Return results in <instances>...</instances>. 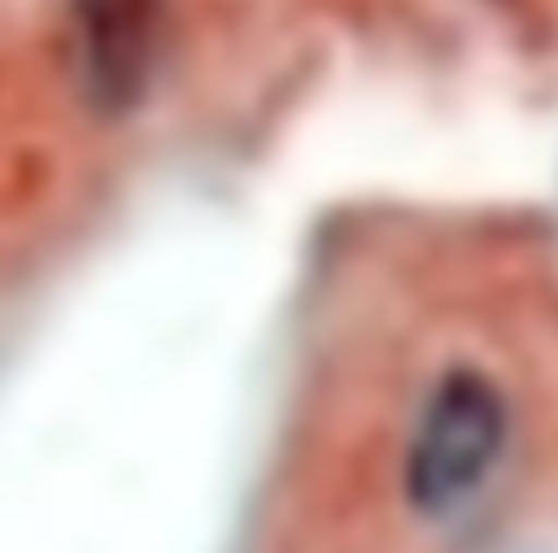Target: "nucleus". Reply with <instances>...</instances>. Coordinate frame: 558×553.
I'll return each instance as SVG.
<instances>
[{
	"mask_svg": "<svg viewBox=\"0 0 558 553\" xmlns=\"http://www.w3.org/2000/svg\"><path fill=\"white\" fill-rule=\"evenodd\" d=\"M66 7L88 105L105 116H126L154 77L159 0H66Z\"/></svg>",
	"mask_w": 558,
	"mask_h": 553,
	"instance_id": "nucleus-2",
	"label": "nucleus"
},
{
	"mask_svg": "<svg viewBox=\"0 0 558 553\" xmlns=\"http://www.w3.org/2000/svg\"><path fill=\"white\" fill-rule=\"evenodd\" d=\"M509 406L498 384L476 368H454L433 384L411 449H405V493L422 515L460 509L504 455Z\"/></svg>",
	"mask_w": 558,
	"mask_h": 553,
	"instance_id": "nucleus-1",
	"label": "nucleus"
}]
</instances>
